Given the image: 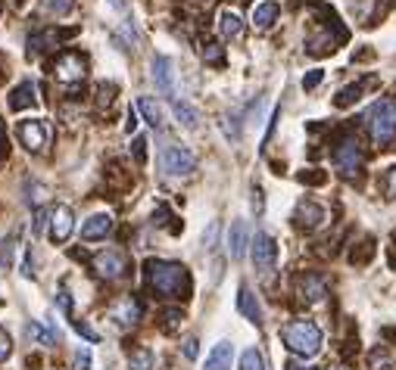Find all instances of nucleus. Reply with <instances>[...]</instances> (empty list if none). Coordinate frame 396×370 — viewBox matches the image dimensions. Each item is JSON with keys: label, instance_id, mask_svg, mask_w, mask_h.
I'll return each instance as SVG.
<instances>
[{"label": "nucleus", "instance_id": "nucleus-1", "mask_svg": "<svg viewBox=\"0 0 396 370\" xmlns=\"http://www.w3.org/2000/svg\"><path fill=\"white\" fill-rule=\"evenodd\" d=\"M147 277L150 286L166 299H184L191 293V280H187V268L178 261H150L147 265Z\"/></svg>", "mask_w": 396, "mask_h": 370}, {"label": "nucleus", "instance_id": "nucleus-2", "mask_svg": "<svg viewBox=\"0 0 396 370\" xmlns=\"http://www.w3.org/2000/svg\"><path fill=\"white\" fill-rule=\"evenodd\" d=\"M281 339H284V346L291 348L293 355H300V358H315V355L321 352V346H325V333H321L318 324H312V321H291V324H284Z\"/></svg>", "mask_w": 396, "mask_h": 370}, {"label": "nucleus", "instance_id": "nucleus-3", "mask_svg": "<svg viewBox=\"0 0 396 370\" xmlns=\"http://www.w3.org/2000/svg\"><path fill=\"white\" fill-rule=\"evenodd\" d=\"M368 131H372L374 144L387 146L396 137V103L393 100H378L368 109Z\"/></svg>", "mask_w": 396, "mask_h": 370}, {"label": "nucleus", "instance_id": "nucleus-4", "mask_svg": "<svg viewBox=\"0 0 396 370\" xmlns=\"http://www.w3.org/2000/svg\"><path fill=\"white\" fill-rule=\"evenodd\" d=\"M159 162H163V171L172 174V178H187V174L197 171V156L187 146H178V144L166 146Z\"/></svg>", "mask_w": 396, "mask_h": 370}, {"label": "nucleus", "instance_id": "nucleus-5", "mask_svg": "<svg viewBox=\"0 0 396 370\" xmlns=\"http://www.w3.org/2000/svg\"><path fill=\"white\" fill-rule=\"evenodd\" d=\"M250 246H253V265H256V271L268 277L274 271V261H278V243H274V237L259 231Z\"/></svg>", "mask_w": 396, "mask_h": 370}, {"label": "nucleus", "instance_id": "nucleus-6", "mask_svg": "<svg viewBox=\"0 0 396 370\" xmlns=\"http://www.w3.org/2000/svg\"><path fill=\"white\" fill-rule=\"evenodd\" d=\"M16 134L22 140V146L35 153H44L47 144H50V128H47L44 118H29V122H19L16 125Z\"/></svg>", "mask_w": 396, "mask_h": 370}, {"label": "nucleus", "instance_id": "nucleus-7", "mask_svg": "<svg viewBox=\"0 0 396 370\" xmlns=\"http://www.w3.org/2000/svg\"><path fill=\"white\" fill-rule=\"evenodd\" d=\"M53 72H57V82L63 84H78L85 82V75H88V63H85L82 53H63V56L57 59V65H53Z\"/></svg>", "mask_w": 396, "mask_h": 370}, {"label": "nucleus", "instance_id": "nucleus-8", "mask_svg": "<svg viewBox=\"0 0 396 370\" xmlns=\"http://www.w3.org/2000/svg\"><path fill=\"white\" fill-rule=\"evenodd\" d=\"M94 271L106 280H119L129 271V261H125V255L116 252V249H103V252L94 255Z\"/></svg>", "mask_w": 396, "mask_h": 370}, {"label": "nucleus", "instance_id": "nucleus-9", "mask_svg": "<svg viewBox=\"0 0 396 370\" xmlns=\"http://www.w3.org/2000/svg\"><path fill=\"white\" fill-rule=\"evenodd\" d=\"M75 231V212L72 206H57L50 212V240L53 243H66Z\"/></svg>", "mask_w": 396, "mask_h": 370}, {"label": "nucleus", "instance_id": "nucleus-10", "mask_svg": "<svg viewBox=\"0 0 396 370\" xmlns=\"http://www.w3.org/2000/svg\"><path fill=\"white\" fill-rule=\"evenodd\" d=\"M334 162H337L340 174L353 178V174L359 171V162H362V150H359V144H355L353 137H346L344 144H340L337 150H334Z\"/></svg>", "mask_w": 396, "mask_h": 370}, {"label": "nucleus", "instance_id": "nucleus-11", "mask_svg": "<svg viewBox=\"0 0 396 370\" xmlns=\"http://www.w3.org/2000/svg\"><path fill=\"white\" fill-rule=\"evenodd\" d=\"M150 69H153V82H156L159 91L166 97H175V63L169 56H156L150 63Z\"/></svg>", "mask_w": 396, "mask_h": 370}, {"label": "nucleus", "instance_id": "nucleus-12", "mask_svg": "<svg viewBox=\"0 0 396 370\" xmlns=\"http://www.w3.org/2000/svg\"><path fill=\"white\" fill-rule=\"evenodd\" d=\"M110 318L116 321V324H122V327L138 324V321H140V305H138V299H131V295L119 299L116 305L110 308Z\"/></svg>", "mask_w": 396, "mask_h": 370}, {"label": "nucleus", "instance_id": "nucleus-13", "mask_svg": "<svg viewBox=\"0 0 396 370\" xmlns=\"http://www.w3.org/2000/svg\"><path fill=\"white\" fill-rule=\"evenodd\" d=\"M293 221H297L303 231H315V227L325 221V208L318 203H312V199H303V203L297 206V215H293Z\"/></svg>", "mask_w": 396, "mask_h": 370}, {"label": "nucleus", "instance_id": "nucleus-14", "mask_svg": "<svg viewBox=\"0 0 396 370\" xmlns=\"http://www.w3.org/2000/svg\"><path fill=\"white\" fill-rule=\"evenodd\" d=\"M110 231H112V215H106V212L91 215L82 224V240H103Z\"/></svg>", "mask_w": 396, "mask_h": 370}, {"label": "nucleus", "instance_id": "nucleus-15", "mask_svg": "<svg viewBox=\"0 0 396 370\" xmlns=\"http://www.w3.org/2000/svg\"><path fill=\"white\" fill-rule=\"evenodd\" d=\"M237 311L244 314L250 324H263V308H259V302H256V295H253L250 286H240V293H237Z\"/></svg>", "mask_w": 396, "mask_h": 370}, {"label": "nucleus", "instance_id": "nucleus-16", "mask_svg": "<svg viewBox=\"0 0 396 370\" xmlns=\"http://www.w3.org/2000/svg\"><path fill=\"white\" fill-rule=\"evenodd\" d=\"M278 13H281V6L274 3V0H263V3H256L253 6V25H256L259 31H265V29H272L274 22H278Z\"/></svg>", "mask_w": 396, "mask_h": 370}, {"label": "nucleus", "instance_id": "nucleus-17", "mask_svg": "<svg viewBox=\"0 0 396 370\" xmlns=\"http://www.w3.org/2000/svg\"><path fill=\"white\" fill-rule=\"evenodd\" d=\"M247 246H250V233H247V224H244V221H234L231 231H228V252H231V259H244Z\"/></svg>", "mask_w": 396, "mask_h": 370}, {"label": "nucleus", "instance_id": "nucleus-18", "mask_svg": "<svg viewBox=\"0 0 396 370\" xmlns=\"http://www.w3.org/2000/svg\"><path fill=\"white\" fill-rule=\"evenodd\" d=\"M240 31H244V19H240V13L234 10H221L219 13V35L225 38V41H231V38H240Z\"/></svg>", "mask_w": 396, "mask_h": 370}, {"label": "nucleus", "instance_id": "nucleus-19", "mask_svg": "<svg viewBox=\"0 0 396 370\" xmlns=\"http://www.w3.org/2000/svg\"><path fill=\"white\" fill-rule=\"evenodd\" d=\"M231 361H234V346L231 342H219L210 352V358H206V370H231Z\"/></svg>", "mask_w": 396, "mask_h": 370}, {"label": "nucleus", "instance_id": "nucleus-20", "mask_svg": "<svg viewBox=\"0 0 396 370\" xmlns=\"http://www.w3.org/2000/svg\"><path fill=\"white\" fill-rule=\"evenodd\" d=\"M31 103H35V84H31V82H22L19 87H13V93H10V109H13V112L29 109Z\"/></svg>", "mask_w": 396, "mask_h": 370}, {"label": "nucleus", "instance_id": "nucleus-21", "mask_svg": "<svg viewBox=\"0 0 396 370\" xmlns=\"http://www.w3.org/2000/svg\"><path fill=\"white\" fill-rule=\"evenodd\" d=\"M138 109L144 112V118H147V122H150L153 128H163L166 112H163V106H159L153 97H140V100H138Z\"/></svg>", "mask_w": 396, "mask_h": 370}, {"label": "nucleus", "instance_id": "nucleus-22", "mask_svg": "<svg viewBox=\"0 0 396 370\" xmlns=\"http://www.w3.org/2000/svg\"><path fill=\"white\" fill-rule=\"evenodd\" d=\"M300 293H303L306 302H321L325 299V280H318L315 274H306V277L300 280Z\"/></svg>", "mask_w": 396, "mask_h": 370}, {"label": "nucleus", "instance_id": "nucleus-23", "mask_svg": "<svg viewBox=\"0 0 396 370\" xmlns=\"http://www.w3.org/2000/svg\"><path fill=\"white\" fill-rule=\"evenodd\" d=\"M172 112H175L178 122L184 125V128H191V131L200 125V112L193 109L191 103H184V100H172Z\"/></svg>", "mask_w": 396, "mask_h": 370}, {"label": "nucleus", "instance_id": "nucleus-24", "mask_svg": "<svg viewBox=\"0 0 396 370\" xmlns=\"http://www.w3.org/2000/svg\"><path fill=\"white\" fill-rule=\"evenodd\" d=\"M25 333H29V339H35L38 346H53V342L59 339V330H44L41 324H38V321L25 327Z\"/></svg>", "mask_w": 396, "mask_h": 370}, {"label": "nucleus", "instance_id": "nucleus-25", "mask_svg": "<svg viewBox=\"0 0 396 370\" xmlns=\"http://www.w3.org/2000/svg\"><path fill=\"white\" fill-rule=\"evenodd\" d=\"M129 370H153V352L150 348H138L129 355Z\"/></svg>", "mask_w": 396, "mask_h": 370}, {"label": "nucleus", "instance_id": "nucleus-26", "mask_svg": "<svg viewBox=\"0 0 396 370\" xmlns=\"http://www.w3.org/2000/svg\"><path fill=\"white\" fill-rule=\"evenodd\" d=\"M240 370H265V361H263V355H259V348H247V352L240 355Z\"/></svg>", "mask_w": 396, "mask_h": 370}, {"label": "nucleus", "instance_id": "nucleus-27", "mask_svg": "<svg viewBox=\"0 0 396 370\" xmlns=\"http://www.w3.org/2000/svg\"><path fill=\"white\" fill-rule=\"evenodd\" d=\"M359 93H362V84H353V87H344V91L337 93V100L334 103L337 106H353L355 100H359Z\"/></svg>", "mask_w": 396, "mask_h": 370}, {"label": "nucleus", "instance_id": "nucleus-28", "mask_svg": "<svg viewBox=\"0 0 396 370\" xmlns=\"http://www.w3.org/2000/svg\"><path fill=\"white\" fill-rule=\"evenodd\" d=\"M13 252H16V237H10V240H3V243H0V265L10 268L13 265Z\"/></svg>", "mask_w": 396, "mask_h": 370}, {"label": "nucleus", "instance_id": "nucleus-29", "mask_svg": "<svg viewBox=\"0 0 396 370\" xmlns=\"http://www.w3.org/2000/svg\"><path fill=\"white\" fill-rule=\"evenodd\" d=\"M44 6H47V13H53V16H66L72 0H44Z\"/></svg>", "mask_w": 396, "mask_h": 370}, {"label": "nucleus", "instance_id": "nucleus-30", "mask_svg": "<svg viewBox=\"0 0 396 370\" xmlns=\"http://www.w3.org/2000/svg\"><path fill=\"white\" fill-rule=\"evenodd\" d=\"M50 221V212H44V208H38L35 212V221H31V237H38V233L44 231V224Z\"/></svg>", "mask_w": 396, "mask_h": 370}, {"label": "nucleus", "instance_id": "nucleus-31", "mask_svg": "<svg viewBox=\"0 0 396 370\" xmlns=\"http://www.w3.org/2000/svg\"><path fill=\"white\" fill-rule=\"evenodd\" d=\"M321 82H325V72H321V69H312L309 75H303V91H312V87H318Z\"/></svg>", "mask_w": 396, "mask_h": 370}, {"label": "nucleus", "instance_id": "nucleus-32", "mask_svg": "<svg viewBox=\"0 0 396 370\" xmlns=\"http://www.w3.org/2000/svg\"><path fill=\"white\" fill-rule=\"evenodd\" d=\"M10 355H13V339H10V333L0 327V361H6Z\"/></svg>", "mask_w": 396, "mask_h": 370}, {"label": "nucleus", "instance_id": "nucleus-33", "mask_svg": "<svg viewBox=\"0 0 396 370\" xmlns=\"http://www.w3.org/2000/svg\"><path fill=\"white\" fill-rule=\"evenodd\" d=\"M203 56H206V63H221V59H225V53H221L219 44H206Z\"/></svg>", "mask_w": 396, "mask_h": 370}, {"label": "nucleus", "instance_id": "nucleus-34", "mask_svg": "<svg viewBox=\"0 0 396 370\" xmlns=\"http://www.w3.org/2000/svg\"><path fill=\"white\" fill-rule=\"evenodd\" d=\"M131 150H134V159H138V162H144V159H147V140L144 137H134Z\"/></svg>", "mask_w": 396, "mask_h": 370}, {"label": "nucleus", "instance_id": "nucleus-35", "mask_svg": "<svg viewBox=\"0 0 396 370\" xmlns=\"http://www.w3.org/2000/svg\"><path fill=\"white\" fill-rule=\"evenodd\" d=\"M250 206H253V212H256V215H263L265 199H263V190H259V187H253V199H250Z\"/></svg>", "mask_w": 396, "mask_h": 370}, {"label": "nucleus", "instance_id": "nucleus-36", "mask_svg": "<svg viewBox=\"0 0 396 370\" xmlns=\"http://www.w3.org/2000/svg\"><path fill=\"white\" fill-rule=\"evenodd\" d=\"M197 355H200L197 339H193V336H191V339H184V358H187V361H193V358H197Z\"/></svg>", "mask_w": 396, "mask_h": 370}, {"label": "nucleus", "instance_id": "nucleus-37", "mask_svg": "<svg viewBox=\"0 0 396 370\" xmlns=\"http://www.w3.org/2000/svg\"><path fill=\"white\" fill-rule=\"evenodd\" d=\"M384 184H387V196L396 199V165L390 168V171H387V180H384Z\"/></svg>", "mask_w": 396, "mask_h": 370}, {"label": "nucleus", "instance_id": "nucleus-38", "mask_svg": "<svg viewBox=\"0 0 396 370\" xmlns=\"http://www.w3.org/2000/svg\"><path fill=\"white\" fill-rule=\"evenodd\" d=\"M57 302H59V308H63V314H72V299H69L66 289H59V293H57Z\"/></svg>", "mask_w": 396, "mask_h": 370}, {"label": "nucleus", "instance_id": "nucleus-39", "mask_svg": "<svg viewBox=\"0 0 396 370\" xmlns=\"http://www.w3.org/2000/svg\"><path fill=\"white\" fill-rule=\"evenodd\" d=\"M387 364H390V361H387V355H381V348H374V352H372V367L381 370V367H387Z\"/></svg>", "mask_w": 396, "mask_h": 370}, {"label": "nucleus", "instance_id": "nucleus-40", "mask_svg": "<svg viewBox=\"0 0 396 370\" xmlns=\"http://www.w3.org/2000/svg\"><path fill=\"white\" fill-rule=\"evenodd\" d=\"M75 330H78V333H82V336H85V339H91V342H97V333H94V330H91L88 324H85V321H75Z\"/></svg>", "mask_w": 396, "mask_h": 370}, {"label": "nucleus", "instance_id": "nucleus-41", "mask_svg": "<svg viewBox=\"0 0 396 370\" xmlns=\"http://www.w3.org/2000/svg\"><path fill=\"white\" fill-rule=\"evenodd\" d=\"M75 361H78V370H88V367H91V355H88V348H82V352L75 355Z\"/></svg>", "mask_w": 396, "mask_h": 370}, {"label": "nucleus", "instance_id": "nucleus-42", "mask_svg": "<svg viewBox=\"0 0 396 370\" xmlns=\"http://www.w3.org/2000/svg\"><path fill=\"white\" fill-rule=\"evenodd\" d=\"M22 277H35V265H31L29 252H25V259H22Z\"/></svg>", "mask_w": 396, "mask_h": 370}, {"label": "nucleus", "instance_id": "nucleus-43", "mask_svg": "<svg viewBox=\"0 0 396 370\" xmlns=\"http://www.w3.org/2000/svg\"><path fill=\"white\" fill-rule=\"evenodd\" d=\"M106 3H110L116 13H125V0H106Z\"/></svg>", "mask_w": 396, "mask_h": 370}, {"label": "nucleus", "instance_id": "nucleus-44", "mask_svg": "<svg viewBox=\"0 0 396 370\" xmlns=\"http://www.w3.org/2000/svg\"><path fill=\"white\" fill-rule=\"evenodd\" d=\"M134 128H138V116H134V112H129V134L134 131Z\"/></svg>", "mask_w": 396, "mask_h": 370}]
</instances>
